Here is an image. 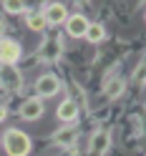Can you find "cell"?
<instances>
[{
  "mask_svg": "<svg viewBox=\"0 0 146 156\" xmlns=\"http://www.w3.org/2000/svg\"><path fill=\"white\" fill-rule=\"evenodd\" d=\"M23 55V48L13 38H0V66H15Z\"/></svg>",
  "mask_w": 146,
  "mask_h": 156,
  "instance_id": "7a4b0ae2",
  "label": "cell"
},
{
  "mask_svg": "<svg viewBox=\"0 0 146 156\" xmlns=\"http://www.w3.org/2000/svg\"><path fill=\"white\" fill-rule=\"evenodd\" d=\"M8 119V108H5V106H0V123H3Z\"/></svg>",
  "mask_w": 146,
  "mask_h": 156,
  "instance_id": "9a60e30c",
  "label": "cell"
},
{
  "mask_svg": "<svg viewBox=\"0 0 146 156\" xmlns=\"http://www.w3.org/2000/svg\"><path fill=\"white\" fill-rule=\"evenodd\" d=\"M3 30H5V23L0 20V38H3Z\"/></svg>",
  "mask_w": 146,
  "mask_h": 156,
  "instance_id": "2e32d148",
  "label": "cell"
},
{
  "mask_svg": "<svg viewBox=\"0 0 146 156\" xmlns=\"http://www.w3.org/2000/svg\"><path fill=\"white\" fill-rule=\"evenodd\" d=\"M123 93V81H121V78H111V81L109 83H106V88H103V96H106V98H119V96Z\"/></svg>",
  "mask_w": 146,
  "mask_h": 156,
  "instance_id": "7c38bea8",
  "label": "cell"
},
{
  "mask_svg": "<svg viewBox=\"0 0 146 156\" xmlns=\"http://www.w3.org/2000/svg\"><path fill=\"white\" fill-rule=\"evenodd\" d=\"M88 25H91V20L86 15L73 13V15H68V20H66V30H68L71 38H83L86 30H88Z\"/></svg>",
  "mask_w": 146,
  "mask_h": 156,
  "instance_id": "8992f818",
  "label": "cell"
},
{
  "mask_svg": "<svg viewBox=\"0 0 146 156\" xmlns=\"http://www.w3.org/2000/svg\"><path fill=\"white\" fill-rule=\"evenodd\" d=\"M76 136H78V133H76L73 126H66V129H61L55 133V144L58 146H73L76 144Z\"/></svg>",
  "mask_w": 146,
  "mask_h": 156,
  "instance_id": "30bf717a",
  "label": "cell"
},
{
  "mask_svg": "<svg viewBox=\"0 0 146 156\" xmlns=\"http://www.w3.org/2000/svg\"><path fill=\"white\" fill-rule=\"evenodd\" d=\"M55 116H58V119H61L63 123H73L76 119H78V103L71 101V98H66L63 103H58Z\"/></svg>",
  "mask_w": 146,
  "mask_h": 156,
  "instance_id": "9c48e42d",
  "label": "cell"
},
{
  "mask_svg": "<svg viewBox=\"0 0 146 156\" xmlns=\"http://www.w3.org/2000/svg\"><path fill=\"white\" fill-rule=\"evenodd\" d=\"M25 23H28V28L30 30H35V33H41V30H45V18H43V13H25Z\"/></svg>",
  "mask_w": 146,
  "mask_h": 156,
  "instance_id": "4fadbf2b",
  "label": "cell"
},
{
  "mask_svg": "<svg viewBox=\"0 0 146 156\" xmlns=\"http://www.w3.org/2000/svg\"><path fill=\"white\" fill-rule=\"evenodd\" d=\"M3 149L8 156H28L33 149V144H30V136H28L25 131L20 129H8L3 133Z\"/></svg>",
  "mask_w": 146,
  "mask_h": 156,
  "instance_id": "6da1fadb",
  "label": "cell"
},
{
  "mask_svg": "<svg viewBox=\"0 0 146 156\" xmlns=\"http://www.w3.org/2000/svg\"><path fill=\"white\" fill-rule=\"evenodd\" d=\"M86 41H88V43H101L103 41V38H106V28L101 25V23H91L88 25V30H86Z\"/></svg>",
  "mask_w": 146,
  "mask_h": 156,
  "instance_id": "8fae6325",
  "label": "cell"
},
{
  "mask_svg": "<svg viewBox=\"0 0 146 156\" xmlns=\"http://www.w3.org/2000/svg\"><path fill=\"white\" fill-rule=\"evenodd\" d=\"M3 8L10 15H20V13H25V0H3Z\"/></svg>",
  "mask_w": 146,
  "mask_h": 156,
  "instance_id": "5bb4252c",
  "label": "cell"
},
{
  "mask_svg": "<svg viewBox=\"0 0 146 156\" xmlns=\"http://www.w3.org/2000/svg\"><path fill=\"white\" fill-rule=\"evenodd\" d=\"M0 86L8 91H20L23 88V73L15 66H0Z\"/></svg>",
  "mask_w": 146,
  "mask_h": 156,
  "instance_id": "277c9868",
  "label": "cell"
},
{
  "mask_svg": "<svg viewBox=\"0 0 146 156\" xmlns=\"http://www.w3.org/2000/svg\"><path fill=\"white\" fill-rule=\"evenodd\" d=\"M43 18H45L48 25H61V23L68 20V10H66L63 3H48L45 10H43Z\"/></svg>",
  "mask_w": 146,
  "mask_h": 156,
  "instance_id": "52a82bcc",
  "label": "cell"
},
{
  "mask_svg": "<svg viewBox=\"0 0 146 156\" xmlns=\"http://www.w3.org/2000/svg\"><path fill=\"white\" fill-rule=\"evenodd\" d=\"M58 91H61V81H58V76H53V73H43L35 81V96L38 98H53Z\"/></svg>",
  "mask_w": 146,
  "mask_h": 156,
  "instance_id": "3957f363",
  "label": "cell"
},
{
  "mask_svg": "<svg viewBox=\"0 0 146 156\" xmlns=\"http://www.w3.org/2000/svg\"><path fill=\"white\" fill-rule=\"evenodd\" d=\"M144 20H146V15H144Z\"/></svg>",
  "mask_w": 146,
  "mask_h": 156,
  "instance_id": "e0dca14e",
  "label": "cell"
},
{
  "mask_svg": "<svg viewBox=\"0 0 146 156\" xmlns=\"http://www.w3.org/2000/svg\"><path fill=\"white\" fill-rule=\"evenodd\" d=\"M109 146H111V133L109 131H96L93 136H91V144H88V149H91V154L93 156H103L106 151H109Z\"/></svg>",
  "mask_w": 146,
  "mask_h": 156,
  "instance_id": "ba28073f",
  "label": "cell"
},
{
  "mask_svg": "<svg viewBox=\"0 0 146 156\" xmlns=\"http://www.w3.org/2000/svg\"><path fill=\"white\" fill-rule=\"evenodd\" d=\"M43 113H45V106H43V98H38V96H30L20 103V119L25 121H38Z\"/></svg>",
  "mask_w": 146,
  "mask_h": 156,
  "instance_id": "5b68a950",
  "label": "cell"
}]
</instances>
